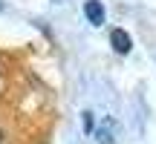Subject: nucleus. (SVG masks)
Here are the masks:
<instances>
[{
    "mask_svg": "<svg viewBox=\"0 0 156 144\" xmlns=\"http://www.w3.org/2000/svg\"><path fill=\"white\" fill-rule=\"evenodd\" d=\"M84 127L93 130V112H84Z\"/></svg>",
    "mask_w": 156,
    "mask_h": 144,
    "instance_id": "3",
    "label": "nucleus"
},
{
    "mask_svg": "<svg viewBox=\"0 0 156 144\" xmlns=\"http://www.w3.org/2000/svg\"><path fill=\"white\" fill-rule=\"evenodd\" d=\"M0 12H3V3H0Z\"/></svg>",
    "mask_w": 156,
    "mask_h": 144,
    "instance_id": "5",
    "label": "nucleus"
},
{
    "mask_svg": "<svg viewBox=\"0 0 156 144\" xmlns=\"http://www.w3.org/2000/svg\"><path fill=\"white\" fill-rule=\"evenodd\" d=\"M84 15H87V20L93 26H101L104 23V6H101V0H87L84 3Z\"/></svg>",
    "mask_w": 156,
    "mask_h": 144,
    "instance_id": "2",
    "label": "nucleus"
},
{
    "mask_svg": "<svg viewBox=\"0 0 156 144\" xmlns=\"http://www.w3.org/2000/svg\"><path fill=\"white\" fill-rule=\"evenodd\" d=\"M0 144H3V133H0Z\"/></svg>",
    "mask_w": 156,
    "mask_h": 144,
    "instance_id": "4",
    "label": "nucleus"
},
{
    "mask_svg": "<svg viewBox=\"0 0 156 144\" xmlns=\"http://www.w3.org/2000/svg\"><path fill=\"white\" fill-rule=\"evenodd\" d=\"M110 46L119 52V55H127V52L133 49V40H130V35L124 32V29H113L110 32Z\"/></svg>",
    "mask_w": 156,
    "mask_h": 144,
    "instance_id": "1",
    "label": "nucleus"
}]
</instances>
